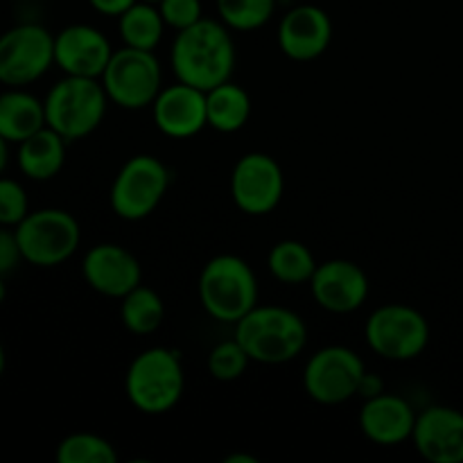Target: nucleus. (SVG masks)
I'll return each instance as SVG.
<instances>
[{
  "label": "nucleus",
  "mask_w": 463,
  "mask_h": 463,
  "mask_svg": "<svg viewBox=\"0 0 463 463\" xmlns=\"http://www.w3.org/2000/svg\"><path fill=\"white\" fill-rule=\"evenodd\" d=\"M414 448L430 463H463V411L430 405L416 414Z\"/></svg>",
  "instance_id": "16"
},
{
  "label": "nucleus",
  "mask_w": 463,
  "mask_h": 463,
  "mask_svg": "<svg viewBox=\"0 0 463 463\" xmlns=\"http://www.w3.org/2000/svg\"><path fill=\"white\" fill-rule=\"evenodd\" d=\"M369 279L353 260L333 258L317 265L310 280L312 298L330 315H351L369 298Z\"/></svg>",
  "instance_id": "14"
},
{
  "label": "nucleus",
  "mask_w": 463,
  "mask_h": 463,
  "mask_svg": "<svg viewBox=\"0 0 463 463\" xmlns=\"http://www.w3.org/2000/svg\"><path fill=\"white\" fill-rule=\"evenodd\" d=\"M224 463H258V459L251 455H231L226 457Z\"/></svg>",
  "instance_id": "35"
},
{
  "label": "nucleus",
  "mask_w": 463,
  "mask_h": 463,
  "mask_svg": "<svg viewBox=\"0 0 463 463\" xmlns=\"http://www.w3.org/2000/svg\"><path fill=\"white\" fill-rule=\"evenodd\" d=\"M364 337L371 351L383 360L410 362L428 348L430 324L416 307L387 303L371 312Z\"/></svg>",
  "instance_id": "9"
},
{
  "label": "nucleus",
  "mask_w": 463,
  "mask_h": 463,
  "mask_svg": "<svg viewBox=\"0 0 463 463\" xmlns=\"http://www.w3.org/2000/svg\"><path fill=\"white\" fill-rule=\"evenodd\" d=\"M7 163H9V143L0 136V176H3L5 170H7Z\"/></svg>",
  "instance_id": "34"
},
{
  "label": "nucleus",
  "mask_w": 463,
  "mask_h": 463,
  "mask_svg": "<svg viewBox=\"0 0 463 463\" xmlns=\"http://www.w3.org/2000/svg\"><path fill=\"white\" fill-rule=\"evenodd\" d=\"M30 213V199L16 179L0 176V226L16 229Z\"/></svg>",
  "instance_id": "29"
},
{
  "label": "nucleus",
  "mask_w": 463,
  "mask_h": 463,
  "mask_svg": "<svg viewBox=\"0 0 463 463\" xmlns=\"http://www.w3.org/2000/svg\"><path fill=\"white\" fill-rule=\"evenodd\" d=\"M165 27L167 25L163 21L158 5L147 3V0H138L134 7H129L118 18V30H120L122 43L129 45V48L152 50V52L163 41Z\"/></svg>",
  "instance_id": "23"
},
{
  "label": "nucleus",
  "mask_w": 463,
  "mask_h": 463,
  "mask_svg": "<svg viewBox=\"0 0 463 463\" xmlns=\"http://www.w3.org/2000/svg\"><path fill=\"white\" fill-rule=\"evenodd\" d=\"M366 366L348 346H326L307 360L303 369V389L319 405H342L357 396Z\"/></svg>",
  "instance_id": "11"
},
{
  "label": "nucleus",
  "mask_w": 463,
  "mask_h": 463,
  "mask_svg": "<svg viewBox=\"0 0 463 463\" xmlns=\"http://www.w3.org/2000/svg\"><path fill=\"white\" fill-rule=\"evenodd\" d=\"M59 463H116L118 452L99 434L75 432L61 439L54 452Z\"/></svg>",
  "instance_id": "26"
},
{
  "label": "nucleus",
  "mask_w": 463,
  "mask_h": 463,
  "mask_svg": "<svg viewBox=\"0 0 463 463\" xmlns=\"http://www.w3.org/2000/svg\"><path fill=\"white\" fill-rule=\"evenodd\" d=\"M113 45L102 30L72 23L54 34V66L63 75L99 80L113 57Z\"/></svg>",
  "instance_id": "13"
},
{
  "label": "nucleus",
  "mask_w": 463,
  "mask_h": 463,
  "mask_svg": "<svg viewBox=\"0 0 463 463\" xmlns=\"http://www.w3.org/2000/svg\"><path fill=\"white\" fill-rule=\"evenodd\" d=\"M66 145L68 140L63 136L45 125L43 129L18 143V170L32 181L54 179L66 163Z\"/></svg>",
  "instance_id": "20"
},
{
  "label": "nucleus",
  "mask_w": 463,
  "mask_h": 463,
  "mask_svg": "<svg viewBox=\"0 0 463 463\" xmlns=\"http://www.w3.org/2000/svg\"><path fill=\"white\" fill-rule=\"evenodd\" d=\"M235 339L251 362L288 364L307 344V326L294 310L283 306H256L235 324Z\"/></svg>",
  "instance_id": "2"
},
{
  "label": "nucleus",
  "mask_w": 463,
  "mask_h": 463,
  "mask_svg": "<svg viewBox=\"0 0 463 463\" xmlns=\"http://www.w3.org/2000/svg\"><path fill=\"white\" fill-rule=\"evenodd\" d=\"M279 0H217L220 21L233 32H256L274 16Z\"/></svg>",
  "instance_id": "27"
},
{
  "label": "nucleus",
  "mask_w": 463,
  "mask_h": 463,
  "mask_svg": "<svg viewBox=\"0 0 463 463\" xmlns=\"http://www.w3.org/2000/svg\"><path fill=\"white\" fill-rule=\"evenodd\" d=\"M86 285L109 298H122L143 283V267L129 249L113 242L95 244L81 260Z\"/></svg>",
  "instance_id": "15"
},
{
  "label": "nucleus",
  "mask_w": 463,
  "mask_h": 463,
  "mask_svg": "<svg viewBox=\"0 0 463 463\" xmlns=\"http://www.w3.org/2000/svg\"><path fill=\"white\" fill-rule=\"evenodd\" d=\"M89 3H90V7L99 14V16L120 18L122 14H125L129 7H134L138 0H89Z\"/></svg>",
  "instance_id": "32"
},
{
  "label": "nucleus",
  "mask_w": 463,
  "mask_h": 463,
  "mask_svg": "<svg viewBox=\"0 0 463 463\" xmlns=\"http://www.w3.org/2000/svg\"><path fill=\"white\" fill-rule=\"evenodd\" d=\"M167 27L181 32L203 18L202 0H161L156 3Z\"/></svg>",
  "instance_id": "30"
},
{
  "label": "nucleus",
  "mask_w": 463,
  "mask_h": 463,
  "mask_svg": "<svg viewBox=\"0 0 463 463\" xmlns=\"http://www.w3.org/2000/svg\"><path fill=\"white\" fill-rule=\"evenodd\" d=\"M251 357L242 348L238 339H226L220 342L211 353H208V373L220 383H233V380L242 378L249 369Z\"/></svg>",
  "instance_id": "28"
},
{
  "label": "nucleus",
  "mask_w": 463,
  "mask_h": 463,
  "mask_svg": "<svg viewBox=\"0 0 463 463\" xmlns=\"http://www.w3.org/2000/svg\"><path fill=\"white\" fill-rule=\"evenodd\" d=\"M235 41L222 21L202 18L194 25L176 32L170 48V66L176 81L211 90L233 77Z\"/></svg>",
  "instance_id": "1"
},
{
  "label": "nucleus",
  "mask_w": 463,
  "mask_h": 463,
  "mask_svg": "<svg viewBox=\"0 0 463 463\" xmlns=\"http://www.w3.org/2000/svg\"><path fill=\"white\" fill-rule=\"evenodd\" d=\"M199 301L206 315L220 324H238L258 306V279L251 265L233 253H220L203 265Z\"/></svg>",
  "instance_id": "4"
},
{
  "label": "nucleus",
  "mask_w": 463,
  "mask_h": 463,
  "mask_svg": "<svg viewBox=\"0 0 463 463\" xmlns=\"http://www.w3.org/2000/svg\"><path fill=\"white\" fill-rule=\"evenodd\" d=\"M14 231L21 244L23 260L41 269L71 260L81 242L80 222L63 208L30 211Z\"/></svg>",
  "instance_id": "6"
},
{
  "label": "nucleus",
  "mask_w": 463,
  "mask_h": 463,
  "mask_svg": "<svg viewBox=\"0 0 463 463\" xmlns=\"http://www.w3.org/2000/svg\"><path fill=\"white\" fill-rule=\"evenodd\" d=\"M317 265L315 253L298 240H280L267 256L269 274L283 285H310Z\"/></svg>",
  "instance_id": "24"
},
{
  "label": "nucleus",
  "mask_w": 463,
  "mask_h": 463,
  "mask_svg": "<svg viewBox=\"0 0 463 463\" xmlns=\"http://www.w3.org/2000/svg\"><path fill=\"white\" fill-rule=\"evenodd\" d=\"M54 66V36L39 23H18L0 34V84L27 89Z\"/></svg>",
  "instance_id": "10"
},
{
  "label": "nucleus",
  "mask_w": 463,
  "mask_h": 463,
  "mask_svg": "<svg viewBox=\"0 0 463 463\" xmlns=\"http://www.w3.org/2000/svg\"><path fill=\"white\" fill-rule=\"evenodd\" d=\"M383 392H384V380L380 378V375L369 373V371H366V373L362 375V383H360V389H357V396H362L364 401H369V398L380 396Z\"/></svg>",
  "instance_id": "33"
},
{
  "label": "nucleus",
  "mask_w": 463,
  "mask_h": 463,
  "mask_svg": "<svg viewBox=\"0 0 463 463\" xmlns=\"http://www.w3.org/2000/svg\"><path fill=\"white\" fill-rule=\"evenodd\" d=\"M170 188V170L152 154H136L118 170L111 185V208L120 220L140 222L152 215Z\"/></svg>",
  "instance_id": "8"
},
{
  "label": "nucleus",
  "mask_w": 463,
  "mask_h": 463,
  "mask_svg": "<svg viewBox=\"0 0 463 463\" xmlns=\"http://www.w3.org/2000/svg\"><path fill=\"white\" fill-rule=\"evenodd\" d=\"M184 392V364L179 353L172 348H145L131 360L125 373V393L140 414H167L179 405Z\"/></svg>",
  "instance_id": "3"
},
{
  "label": "nucleus",
  "mask_w": 463,
  "mask_h": 463,
  "mask_svg": "<svg viewBox=\"0 0 463 463\" xmlns=\"http://www.w3.org/2000/svg\"><path fill=\"white\" fill-rule=\"evenodd\" d=\"M416 411L402 396L383 392L364 401L360 410V430L371 443L383 448L401 446L414 434Z\"/></svg>",
  "instance_id": "19"
},
{
  "label": "nucleus",
  "mask_w": 463,
  "mask_h": 463,
  "mask_svg": "<svg viewBox=\"0 0 463 463\" xmlns=\"http://www.w3.org/2000/svg\"><path fill=\"white\" fill-rule=\"evenodd\" d=\"M5 366H7V355H5V348L3 344H0V378H3L5 373Z\"/></svg>",
  "instance_id": "36"
},
{
  "label": "nucleus",
  "mask_w": 463,
  "mask_h": 463,
  "mask_svg": "<svg viewBox=\"0 0 463 463\" xmlns=\"http://www.w3.org/2000/svg\"><path fill=\"white\" fill-rule=\"evenodd\" d=\"M251 95L231 80L206 90L208 127L220 134H235L242 129L251 118Z\"/></svg>",
  "instance_id": "22"
},
{
  "label": "nucleus",
  "mask_w": 463,
  "mask_h": 463,
  "mask_svg": "<svg viewBox=\"0 0 463 463\" xmlns=\"http://www.w3.org/2000/svg\"><path fill=\"white\" fill-rule=\"evenodd\" d=\"M109 102L127 111L152 107L163 89V68L152 50H116L107 71L99 77Z\"/></svg>",
  "instance_id": "7"
},
{
  "label": "nucleus",
  "mask_w": 463,
  "mask_h": 463,
  "mask_svg": "<svg viewBox=\"0 0 463 463\" xmlns=\"http://www.w3.org/2000/svg\"><path fill=\"white\" fill-rule=\"evenodd\" d=\"M5 297H7V285H5V276H0V306H3Z\"/></svg>",
  "instance_id": "37"
},
{
  "label": "nucleus",
  "mask_w": 463,
  "mask_h": 463,
  "mask_svg": "<svg viewBox=\"0 0 463 463\" xmlns=\"http://www.w3.org/2000/svg\"><path fill=\"white\" fill-rule=\"evenodd\" d=\"M107 90L93 77L63 75L43 99L45 125L72 143L93 134L107 116Z\"/></svg>",
  "instance_id": "5"
},
{
  "label": "nucleus",
  "mask_w": 463,
  "mask_h": 463,
  "mask_svg": "<svg viewBox=\"0 0 463 463\" xmlns=\"http://www.w3.org/2000/svg\"><path fill=\"white\" fill-rule=\"evenodd\" d=\"M21 262L25 260H23L16 231L9 229V226H0V276L12 274Z\"/></svg>",
  "instance_id": "31"
},
{
  "label": "nucleus",
  "mask_w": 463,
  "mask_h": 463,
  "mask_svg": "<svg viewBox=\"0 0 463 463\" xmlns=\"http://www.w3.org/2000/svg\"><path fill=\"white\" fill-rule=\"evenodd\" d=\"M165 319V306L156 289L140 283L120 298V321L131 335H152Z\"/></svg>",
  "instance_id": "25"
},
{
  "label": "nucleus",
  "mask_w": 463,
  "mask_h": 463,
  "mask_svg": "<svg viewBox=\"0 0 463 463\" xmlns=\"http://www.w3.org/2000/svg\"><path fill=\"white\" fill-rule=\"evenodd\" d=\"M285 193V175L280 163L265 152H249L238 158L231 172L233 203L251 217L276 211Z\"/></svg>",
  "instance_id": "12"
},
{
  "label": "nucleus",
  "mask_w": 463,
  "mask_h": 463,
  "mask_svg": "<svg viewBox=\"0 0 463 463\" xmlns=\"http://www.w3.org/2000/svg\"><path fill=\"white\" fill-rule=\"evenodd\" d=\"M279 48L294 61H312L328 50L333 41V21L317 5H297L279 23Z\"/></svg>",
  "instance_id": "18"
},
{
  "label": "nucleus",
  "mask_w": 463,
  "mask_h": 463,
  "mask_svg": "<svg viewBox=\"0 0 463 463\" xmlns=\"http://www.w3.org/2000/svg\"><path fill=\"white\" fill-rule=\"evenodd\" d=\"M45 127L43 99L27 89H7L0 93V136L18 145Z\"/></svg>",
  "instance_id": "21"
},
{
  "label": "nucleus",
  "mask_w": 463,
  "mask_h": 463,
  "mask_svg": "<svg viewBox=\"0 0 463 463\" xmlns=\"http://www.w3.org/2000/svg\"><path fill=\"white\" fill-rule=\"evenodd\" d=\"M154 125L167 138H193L203 127H208L206 116V90L176 81L163 86L152 107Z\"/></svg>",
  "instance_id": "17"
},
{
  "label": "nucleus",
  "mask_w": 463,
  "mask_h": 463,
  "mask_svg": "<svg viewBox=\"0 0 463 463\" xmlns=\"http://www.w3.org/2000/svg\"><path fill=\"white\" fill-rule=\"evenodd\" d=\"M147 3H161V0H147Z\"/></svg>",
  "instance_id": "38"
}]
</instances>
